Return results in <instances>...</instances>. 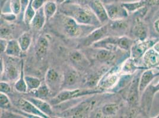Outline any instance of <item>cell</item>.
I'll use <instances>...</instances> for the list:
<instances>
[{
  "mask_svg": "<svg viewBox=\"0 0 159 118\" xmlns=\"http://www.w3.org/2000/svg\"><path fill=\"white\" fill-rule=\"evenodd\" d=\"M64 15L71 17L78 23L89 26H99L101 23L91 8L81 7L78 4L67 5L63 10Z\"/></svg>",
  "mask_w": 159,
  "mask_h": 118,
  "instance_id": "6da1fadb",
  "label": "cell"
},
{
  "mask_svg": "<svg viewBox=\"0 0 159 118\" xmlns=\"http://www.w3.org/2000/svg\"><path fill=\"white\" fill-rule=\"evenodd\" d=\"M102 92V90L90 89H75L72 90H64L60 92L57 95L52 99L50 103L52 105H59L64 102L70 100L71 99L80 98L86 95L99 93Z\"/></svg>",
  "mask_w": 159,
  "mask_h": 118,
  "instance_id": "7a4b0ae2",
  "label": "cell"
},
{
  "mask_svg": "<svg viewBox=\"0 0 159 118\" xmlns=\"http://www.w3.org/2000/svg\"><path fill=\"white\" fill-rule=\"evenodd\" d=\"M61 24L63 31L68 37L77 38L81 36L83 27L86 26L80 24L71 17L64 15L61 18Z\"/></svg>",
  "mask_w": 159,
  "mask_h": 118,
  "instance_id": "3957f363",
  "label": "cell"
},
{
  "mask_svg": "<svg viewBox=\"0 0 159 118\" xmlns=\"http://www.w3.org/2000/svg\"><path fill=\"white\" fill-rule=\"evenodd\" d=\"M18 106L20 109L24 112L30 114L38 118H48V116L43 113L37 108L35 105L27 99L21 98L18 101Z\"/></svg>",
  "mask_w": 159,
  "mask_h": 118,
  "instance_id": "277c9868",
  "label": "cell"
},
{
  "mask_svg": "<svg viewBox=\"0 0 159 118\" xmlns=\"http://www.w3.org/2000/svg\"><path fill=\"white\" fill-rule=\"evenodd\" d=\"M108 31V27L106 25L100 26L89 33L84 40V46H92L94 43L106 37Z\"/></svg>",
  "mask_w": 159,
  "mask_h": 118,
  "instance_id": "5b68a950",
  "label": "cell"
},
{
  "mask_svg": "<svg viewBox=\"0 0 159 118\" xmlns=\"http://www.w3.org/2000/svg\"><path fill=\"white\" fill-rule=\"evenodd\" d=\"M109 19L112 21L123 20L128 16L127 10L123 7L115 4H109L105 6Z\"/></svg>",
  "mask_w": 159,
  "mask_h": 118,
  "instance_id": "8992f818",
  "label": "cell"
},
{
  "mask_svg": "<svg viewBox=\"0 0 159 118\" xmlns=\"http://www.w3.org/2000/svg\"><path fill=\"white\" fill-rule=\"evenodd\" d=\"M90 8L98 17L101 24L106 23L109 20V17L106 8L102 4L100 0H93L90 3Z\"/></svg>",
  "mask_w": 159,
  "mask_h": 118,
  "instance_id": "52a82bcc",
  "label": "cell"
},
{
  "mask_svg": "<svg viewBox=\"0 0 159 118\" xmlns=\"http://www.w3.org/2000/svg\"><path fill=\"white\" fill-rule=\"evenodd\" d=\"M119 80V74L116 72L112 71L107 73L100 80L99 85L102 89H108L113 87L118 83Z\"/></svg>",
  "mask_w": 159,
  "mask_h": 118,
  "instance_id": "ba28073f",
  "label": "cell"
},
{
  "mask_svg": "<svg viewBox=\"0 0 159 118\" xmlns=\"http://www.w3.org/2000/svg\"><path fill=\"white\" fill-rule=\"evenodd\" d=\"M159 71L155 69H150L143 73L139 83V93H142L151 83L153 79L159 74Z\"/></svg>",
  "mask_w": 159,
  "mask_h": 118,
  "instance_id": "9c48e42d",
  "label": "cell"
},
{
  "mask_svg": "<svg viewBox=\"0 0 159 118\" xmlns=\"http://www.w3.org/2000/svg\"><path fill=\"white\" fill-rule=\"evenodd\" d=\"M45 82L50 89L55 91L59 89L60 77L59 73L53 69H49L45 76Z\"/></svg>",
  "mask_w": 159,
  "mask_h": 118,
  "instance_id": "30bf717a",
  "label": "cell"
},
{
  "mask_svg": "<svg viewBox=\"0 0 159 118\" xmlns=\"http://www.w3.org/2000/svg\"><path fill=\"white\" fill-rule=\"evenodd\" d=\"M143 61L150 69L159 66V53L153 48L148 49L143 55Z\"/></svg>",
  "mask_w": 159,
  "mask_h": 118,
  "instance_id": "8fae6325",
  "label": "cell"
},
{
  "mask_svg": "<svg viewBox=\"0 0 159 118\" xmlns=\"http://www.w3.org/2000/svg\"><path fill=\"white\" fill-rule=\"evenodd\" d=\"M21 70V69L20 70L17 66L13 63L8 64L7 66L5 65L4 72L1 75V77L6 78V80L8 81L17 80L20 77Z\"/></svg>",
  "mask_w": 159,
  "mask_h": 118,
  "instance_id": "7c38bea8",
  "label": "cell"
},
{
  "mask_svg": "<svg viewBox=\"0 0 159 118\" xmlns=\"http://www.w3.org/2000/svg\"><path fill=\"white\" fill-rule=\"evenodd\" d=\"M47 21V18L43 11V8L42 7L36 11V13L33 17L30 26L34 30H39L43 27Z\"/></svg>",
  "mask_w": 159,
  "mask_h": 118,
  "instance_id": "4fadbf2b",
  "label": "cell"
},
{
  "mask_svg": "<svg viewBox=\"0 0 159 118\" xmlns=\"http://www.w3.org/2000/svg\"><path fill=\"white\" fill-rule=\"evenodd\" d=\"M151 41L140 42L135 44L131 48V56L133 60L137 59L144 55L147 49L152 45Z\"/></svg>",
  "mask_w": 159,
  "mask_h": 118,
  "instance_id": "5bb4252c",
  "label": "cell"
},
{
  "mask_svg": "<svg viewBox=\"0 0 159 118\" xmlns=\"http://www.w3.org/2000/svg\"><path fill=\"white\" fill-rule=\"evenodd\" d=\"M27 99L33 103L38 109H39L42 112L47 115V116H49L53 114V111L51 104L43 100V99L36 97L29 98Z\"/></svg>",
  "mask_w": 159,
  "mask_h": 118,
  "instance_id": "9a60e30c",
  "label": "cell"
},
{
  "mask_svg": "<svg viewBox=\"0 0 159 118\" xmlns=\"http://www.w3.org/2000/svg\"><path fill=\"white\" fill-rule=\"evenodd\" d=\"M23 52L18 40H10L8 42L5 53L7 56L14 57H20Z\"/></svg>",
  "mask_w": 159,
  "mask_h": 118,
  "instance_id": "2e32d148",
  "label": "cell"
},
{
  "mask_svg": "<svg viewBox=\"0 0 159 118\" xmlns=\"http://www.w3.org/2000/svg\"><path fill=\"white\" fill-rule=\"evenodd\" d=\"M49 47L48 40L45 36H40L36 46V54L39 59L43 57L47 54Z\"/></svg>",
  "mask_w": 159,
  "mask_h": 118,
  "instance_id": "e0dca14e",
  "label": "cell"
},
{
  "mask_svg": "<svg viewBox=\"0 0 159 118\" xmlns=\"http://www.w3.org/2000/svg\"><path fill=\"white\" fill-rule=\"evenodd\" d=\"M24 63L23 61H21V73L20 77L16 82L14 85V88L17 92H19L21 93H26L28 92L27 86L26 82L25 80V76L24 75Z\"/></svg>",
  "mask_w": 159,
  "mask_h": 118,
  "instance_id": "ac0fdd59",
  "label": "cell"
},
{
  "mask_svg": "<svg viewBox=\"0 0 159 118\" xmlns=\"http://www.w3.org/2000/svg\"><path fill=\"white\" fill-rule=\"evenodd\" d=\"M43 11L47 21L50 20L55 14L57 10V3L55 1H49L43 6Z\"/></svg>",
  "mask_w": 159,
  "mask_h": 118,
  "instance_id": "d6986e66",
  "label": "cell"
},
{
  "mask_svg": "<svg viewBox=\"0 0 159 118\" xmlns=\"http://www.w3.org/2000/svg\"><path fill=\"white\" fill-rule=\"evenodd\" d=\"M17 40L22 51L26 52L29 48L32 43V37L30 34L28 33H23Z\"/></svg>",
  "mask_w": 159,
  "mask_h": 118,
  "instance_id": "ffe728a7",
  "label": "cell"
},
{
  "mask_svg": "<svg viewBox=\"0 0 159 118\" xmlns=\"http://www.w3.org/2000/svg\"><path fill=\"white\" fill-rule=\"evenodd\" d=\"M79 78L78 74L74 70H69L65 74L64 77V83L66 86H73L76 83Z\"/></svg>",
  "mask_w": 159,
  "mask_h": 118,
  "instance_id": "44dd1931",
  "label": "cell"
},
{
  "mask_svg": "<svg viewBox=\"0 0 159 118\" xmlns=\"http://www.w3.org/2000/svg\"><path fill=\"white\" fill-rule=\"evenodd\" d=\"M90 106V103L89 102H84L81 103L75 109L72 114V117L74 118H83L86 116L87 112L89 111Z\"/></svg>",
  "mask_w": 159,
  "mask_h": 118,
  "instance_id": "7402d4cb",
  "label": "cell"
},
{
  "mask_svg": "<svg viewBox=\"0 0 159 118\" xmlns=\"http://www.w3.org/2000/svg\"><path fill=\"white\" fill-rule=\"evenodd\" d=\"M99 51L96 53V59L100 61H108L112 60L114 55L111 50L105 48H98Z\"/></svg>",
  "mask_w": 159,
  "mask_h": 118,
  "instance_id": "603a6c76",
  "label": "cell"
},
{
  "mask_svg": "<svg viewBox=\"0 0 159 118\" xmlns=\"http://www.w3.org/2000/svg\"><path fill=\"white\" fill-rule=\"evenodd\" d=\"M25 80L26 82L28 92L33 91L37 89L41 85V82L37 78L31 76H25Z\"/></svg>",
  "mask_w": 159,
  "mask_h": 118,
  "instance_id": "cb8c5ba5",
  "label": "cell"
},
{
  "mask_svg": "<svg viewBox=\"0 0 159 118\" xmlns=\"http://www.w3.org/2000/svg\"><path fill=\"white\" fill-rule=\"evenodd\" d=\"M33 1V0L29 1V5L27 7L26 10L25 11V13L24 14V16H23V19L25 23L28 25L30 24V23L33 19L34 14L36 13V11L33 9V7L32 6V3Z\"/></svg>",
  "mask_w": 159,
  "mask_h": 118,
  "instance_id": "d4e9b609",
  "label": "cell"
},
{
  "mask_svg": "<svg viewBox=\"0 0 159 118\" xmlns=\"http://www.w3.org/2000/svg\"><path fill=\"white\" fill-rule=\"evenodd\" d=\"M33 91H34V95L36 98L43 99L47 98L48 97L50 89L47 84L41 85L37 89Z\"/></svg>",
  "mask_w": 159,
  "mask_h": 118,
  "instance_id": "484cf974",
  "label": "cell"
},
{
  "mask_svg": "<svg viewBox=\"0 0 159 118\" xmlns=\"http://www.w3.org/2000/svg\"><path fill=\"white\" fill-rule=\"evenodd\" d=\"M134 34L140 40L143 39L146 36V27L141 22H137L133 29Z\"/></svg>",
  "mask_w": 159,
  "mask_h": 118,
  "instance_id": "4316f807",
  "label": "cell"
},
{
  "mask_svg": "<svg viewBox=\"0 0 159 118\" xmlns=\"http://www.w3.org/2000/svg\"><path fill=\"white\" fill-rule=\"evenodd\" d=\"M118 110V106L115 103H108L102 107V112L105 116H113Z\"/></svg>",
  "mask_w": 159,
  "mask_h": 118,
  "instance_id": "83f0119b",
  "label": "cell"
},
{
  "mask_svg": "<svg viewBox=\"0 0 159 118\" xmlns=\"http://www.w3.org/2000/svg\"><path fill=\"white\" fill-rule=\"evenodd\" d=\"M132 44L131 40L126 37H118V47L122 50H128Z\"/></svg>",
  "mask_w": 159,
  "mask_h": 118,
  "instance_id": "f1b7e54d",
  "label": "cell"
},
{
  "mask_svg": "<svg viewBox=\"0 0 159 118\" xmlns=\"http://www.w3.org/2000/svg\"><path fill=\"white\" fill-rule=\"evenodd\" d=\"M138 92L139 93V84H137V82H134V83L131 86L128 95V101L130 103H134L135 102L136 99L137 98Z\"/></svg>",
  "mask_w": 159,
  "mask_h": 118,
  "instance_id": "f546056e",
  "label": "cell"
},
{
  "mask_svg": "<svg viewBox=\"0 0 159 118\" xmlns=\"http://www.w3.org/2000/svg\"><path fill=\"white\" fill-rule=\"evenodd\" d=\"M70 59L73 63L75 64L83 62L85 59L83 54L77 50H74L70 54Z\"/></svg>",
  "mask_w": 159,
  "mask_h": 118,
  "instance_id": "4dcf8cb0",
  "label": "cell"
},
{
  "mask_svg": "<svg viewBox=\"0 0 159 118\" xmlns=\"http://www.w3.org/2000/svg\"><path fill=\"white\" fill-rule=\"evenodd\" d=\"M10 9L11 12L16 15L21 14V6L20 0H11L10 4Z\"/></svg>",
  "mask_w": 159,
  "mask_h": 118,
  "instance_id": "1f68e13d",
  "label": "cell"
},
{
  "mask_svg": "<svg viewBox=\"0 0 159 118\" xmlns=\"http://www.w3.org/2000/svg\"><path fill=\"white\" fill-rule=\"evenodd\" d=\"M135 68L136 67L134 65L133 59H130L127 60L125 63L122 69V72L124 73V74H131L134 72Z\"/></svg>",
  "mask_w": 159,
  "mask_h": 118,
  "instance_id": "d6a6232c",
  "label": "cell"
},
{
  "mask_svg": "<svg viewBox=\"0 0 159 118\" xmlns=\"http://www.w3.org/2000/svg\"><path fill=\"white\" fill-rule=\"evenodd\" d=\"M0 106L2 109H7L10 107V100L6 93H0Z\"/></svg>",
  "mask_w": 159,
  "mask_h": 118,
  "instance_id": "836d02e7",
  "label": "cell"
},
{
  "mask_svg": "<svg viewBox=\"0 0 159 118\" xmlns=\"http://www.w3.org/2000/svg\"><path fill=\"white\" fill-rule=\"evenodd\" d=\"M113 21V23L111 26L113 30H120L122 28H125L126 27V23L122 22V20H115Z\"/></svg>",
  "mask_w": 159,
  "mask_h": 118,
  "instance_id": "e575fe53",
  "label": "cell"
},
{
  "mask_svg": "<svg viewBox=\"0 0 159 118\" xmlns=\"http://www.w3.org/2000/svg\"><path fill=\"white\" fill-rule=\"evenodd\" d=\"M122 6L124 7L127 11L133 12L137 10L141 6L140 3H131V4H124Z\"/></svg>",
  "mask_w": 159,
  "mask_h": 118,
  "instance_id": "d590c367",
  "label": "cell"
},
{
  "mask_svg": "<svg viewBox=\"0 0 159 118\" xmlns=\"http://www.w3.org/2000/svg\"><path fill=\"white\" fill-rule=\"evenodd\" d=\"M49 1L50 0H33L32 3V6L33 9L35 11H37L40 8L43 7V6Z\"/></svg>",
  "mask_w": 159,
  "mask_h": 118,
  "instance_id": "8d00e7d4",
  "label": "cell"
},
{
  "mask_svg": "<svg viewBox=\"0 0 159 118\" xmlns=\"http://www.w3.org/2000/svg\"><path fill=\"white\" fill-rule=\"evenodd\" d=\"M11 86L7 83V82L1 81L0 84V91L4 93H8L11 92Z\"/></svg>",
  "mask_w": 159,
  "mask_h": 118,
  "instance_id": "74e56055",
  "label": "cell"
},
{
  "mask_svg": "<svg viewBox=\"0 0 159 118\" xmlns=\"http://www.w3.org/2000/svg\"><path fill=\"white\" fill-rule=\"evenodd\" d=\"M11 29L7 27H1V38L7 39V37H9L11 34Z\"/></svg>",
  "mask_w": 159,
  "mask_h": 118,
  "instance_id": "f35d334b",
  "label": "cell"
},
{
  "mask_svg": "<svg viewBox=\"0 0 159 118\" xmlns=\"http://www.w3.org/2000/svg\"><path fill=\"white\" fill-rule=\"evenodd\" d=\"M30 0H20L21 2V17L23 19V16L25 13V11L26 10L27 7L29 5Z\"/></svg>",
  "mask_w": 159,
  "mask_h": 118,
  "instance_id": "ab89813d",
  "label": "cell"
},
{
  "mask_svg": "<svg viewBox=\"0 0 159 118\" xmlns=\"http://www.w3.org/2000/svg\"><path fill=\"white\" fill-rule=\"evenodd\" d=\"M8 41L5 39H1V41H0V49L1 52H5L6 49L7 48V44H8Z\"/></svg>",
  "mask_w": 159,
  "mask_h": 118,
  "instance_id": "60d3db41",
  "label": "cell"
},
{
  "mask_svg": "<svg viewBox=\"0 0 159 118\" xmlns=\"http://www.w3.org/2000/svg\"><path fill=\"white\" fill-rule=\"evenodd\" d=\"M2 17H3L5 20H8V21H12L16 18V15L14 14L11 13H2Z\"/></svg>",
  "mask_w": 159,
  "mask_h": 118,
  "instance_id": "b9f144b4",
  "label": "cell"
},
{
  "mask_svg": "<svg viewBox=\"0 0 159 118\" xmlns=\"http://www.w3.org/2000/svg\"><path fill=\"white\" fill-rule=\"evenodd\" d=\"M1 69H0V72H1V75H2L3 74V73L4 72V69H5V63L4 61V60L1 57Z\"/></svg>",
  "mask_w": 159,
  "mask_h": 118,
  "instance_id": "7bdbcfd3",
  "label": "cell"
},
{
  "mask_svg": "<svg viewBox=\"0 0 159 118\" xmlns=\"http://www.w3.org/2000/svg\"><path fill=\"white\" fill-rule=\"evenodd\" d=\"M154 28H155V30H156V32L159 33V18L154 22Z\"/></svg>",
  "mask_w": 159,
  "mask_h": 118,
  "instance_id": "ee69618b",
  "label": "cell"
},
{
  "mask_svg": "<svg viewBox=\"0 0 159 118\" xmlns=\"http://www.w3.org/2000/svg\"><path fill=\"white\" fill-rule=\"evenodd\" d=\"M153 48L159 54V42L156 43V44L154 45Z\"/></svg>",
  "mask_w": 159,
  "mask_h": 118,
  "instance_id": "f6af8a7d",
  "label": "cell"
},
{
  "mask_svg": "<svg viewBox=\"0 0 159 118\" xmlns=\"http://www.w3.org/2000/svg\"><path fill=\"white\" fill-rule=\"evenodd\" d=\"M66 1V0H55V1L57 4H61L63 3V2H65Z\"/></svg>",
  "mask_w": 159,
  "mask_h": 118,
  "instance_id": "bcb514c9",
  "label": "cell"
},
{
  "mask_svg": "<svg viewBox=\"0 0 159 118\" xmlns=\"http://www.w3.org/2000/svg\"><path fill=\"white\" fill-rule=\"evenodd\" d=\"M71 1H75V2H79V1H81V0H71Z\"/></svg>",
  "mask_w": 159,
  "mask_h": 118,
  "instance_id": "7dc6e473",
  "label": "cell"
},
{
  "mask_svg": "<svg viewBox=\"0 0 159 118\" xmlns=\"http://www.w3.org/2000/svg\"><path fill=\"white\" fill-rule=\"evenodd\" d=\"M158 3H159V2H158Z\"/></svg>",
  "mask_w": 159,
  "mask_h": 118,
  "instance_id": "c3c4849f",
  "label": "cell"
}]
</instances>
